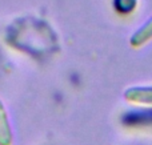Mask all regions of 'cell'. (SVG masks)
Here are the masks:
<instances>
[{"mask_svg": "<svg viewBox=\"0 0 152 145\" xmlns=\"http://www.w3.org/2000/svg\"><path fill=\"white\" fill-rule=\"evenodd\" d=\"M150 39H152V19L145 23V25H143L134 36L131 37V44L134 47H140L142 44L147 43Z\"/></svg>", "mask_w": 152, "mask_h": 145, "instance_id": "obj_4", "label": "cell"}, {"mask_svg": "<svg viewBox=\"0 0 152 145\" xmlns=\"http://www.w3.org/2000/svg\"><path fill=\"white\" fill-rule=\"evenodd\" d=\"M124 97L131 103L152 105V87H132L124 93Z\"/></svg>", "mask_w": 152, "mask_h": 145, "instance_id": "obj_2", "label": "cell"}, {"mask_svg": "<svg viewBox=\"0 0 152 145\" xmlns=\"http://www.w3.org/2000/svg\"><path fill=\"white\" fill-rule=\"evenodd\" d=\"M121 121L128 127H148V125H152V109L131 111L124 115Z\"/></svg>", "mask_w": 152, "mask_h": 145, "instance_id": "obj_1", "label": "cell"}, {"mask_svg": "<svg viewBox=\"0 0 152 145\" xmlns=\"http://www.w3.org/2000/svg\"><path fill=\"white\" fill-rule=\"evenodd\" d=\"M0 145H12V130L8 115L1 101H0Z\"/></svg>", "mask_w": 152, "mask_h": 145, "instance_id": "obj_3", "label": "cell"}, {"mask_svg": "<svg viewBox=\"0 0 152 145\" xmlns=\"http://www.w3.org/2000/svg\"><path fill=\"white\" fill-rule=\"evenodd\" d=\"M137 0H113L116 11L120 13H129L135 9Z\"/></svg>", "mask_w": 152, "mask_h": 145, "instance_id": "obj_5", "label": "cell"}]
</instances>
